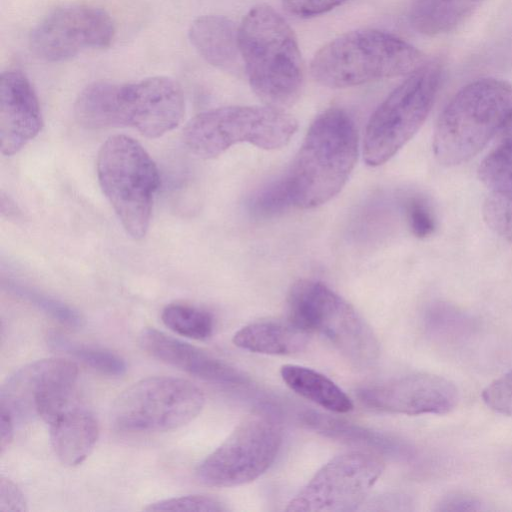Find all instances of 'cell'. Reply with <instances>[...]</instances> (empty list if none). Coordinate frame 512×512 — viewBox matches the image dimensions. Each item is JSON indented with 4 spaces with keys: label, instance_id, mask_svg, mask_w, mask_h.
I'll return each mask as SVG.
<instances>
[{
    "label": "cell",
    "instance_id": "28",
    "mask_svg": "<svg viewBox=\"0 0 512 512\" xmlns=\"http://www.w3.org/2000/svg\"><path fill=\"white\" fill-rule=\"evenodd\" d=\"M7 288L63 325L73 328L83 325L81 314L57 299L16 283H8Z\"/></svg>",
    "mask_w": 512,
    "mask_h": 512
},
{
    "label": "cell",
    "instance_id": "10",
    "mask_svg": "<svg viewBox=\"0 0 512 512\" xmlns=\"http://www.w3.org/2000/svg\"><path fill=\"white\" fill-rule=\"evenodd\" d=\"M202 391L182 378L156 376L142 379L114 401L111 421L125 432H159L177 429L202 410Z\"/></svg>",
    "mask_w": 512,
    "mask_h": 512
},
{
    "label": "cell",
    "instance_id": "37",
    "mask_svg": "<svg viewBox=\"0 0 512 512\" xmlns=\"http://www.w3.org/2000/svg\"><path fill=\"white\" fill-rule=\"evenodd\" d=\"M14 416L5 406L0 405V448L1 453L10 445L14 435Z\"/></svg>",
    "mask_w": 512,
    "mask_h": 512
},
{
    "label": "cell",
    "instance_id": "5",
    "mask_svg": "<svg viewBox=\"0 0 512 512\" xmlns=\"http://www.w3.org/2000/svg\"><path fill=\"white\" fill-rule=\"evenodd\" d=\"M512 113V85L483 78L459 90L441 112L433 137V151L445 166L475 156L500 130Z\"/></svg>",
    "mask_w": 512,
    "mask_h": 512
},
{
    "label": "cell",
    "instance_id": "1",
    "mask_svg": "<svg viewBox=\"0 0 512 512\" xmlns=\"http://www.w3.org/2000/svg\"><path fill=\"white\" fill-rule=\"evenodd\" d=\"M181 86L166 76L128 84L94 82L79 94L74 114L87 129L133 127L148 138H158L176 128L184 115Z\"/></svg>",
    "mask_w": 512,
    "mask_h": 512
},
{
    "label": "cell",
    "instance_id": "12",
    "mask_svg": "<svg viewBox=\"0 0 512 512\" xmlns=\"http://www.w3.org/2000/svg\"><path fill=\"white\" fill-rule=\"evenodd\" d=\"M384 471V462L368 451H351L324 464L288 502L286 511L357 510Z\"/></svg>",
    "mask_w": 512,
    "mask_h": 512
},
{
    "label": "cell",
    "instance_id": "25",
    "mask_svg": "<svg viewBox=\"0 0 512 512\" xmlns=\"http://www.w3.org/2000/svg\"><path fill=\"white\" fill-rule=\"evenodd\" d=\"M162 322L173 332L195 340L210 337L214 329L212 315L204 309L183 303H171L161 313Z\"/></svg>",
    "mask_w": 512,
    "mask_h": 512
},
{
    "label": "cell",
    "instance_id": "7",
    "mask_svg": "<svg viewBox=\"0 0 512 512\" xmlns=\"http://www.w3.org/2000/svg\"><path fill=\"white\" fill-rule=\"evenodd\" d=\"M297 130V121L270 106H226L191 118L183 142L195 155L211 159L238 143L273 150L285 146Z\"/></svg>",
    "mask_w": 512,
    "mask_h": 512
},
{
    "label": "cell",
    "instance_id": "18",
    "mask_svg": "<svg viewBox=\"0 0 512 512\" xmlns=\"http://www.w3.org/2000/svg\"><path fill=\"white\" fill-rule=\"evenodd\" d=\"M239 27L220 15L195 19L188 36L198 54L210 65L229 73L244 71L238 38Z\"/></svg>",
    "mask_w": 512,
    "mask_h": 512
},
{
    "label": "cell",
    "instance_id": "22",
    "mask_svg": "<svg viewBox=\"0 0 512 512\" xmlns=\"http://www.w3.org/2000/svg\"><path fill=\"white\" fill-rule=\"evenodd\" d=\"M484 0H412L410 22L425 35L449 32L464 22Z\"/></svg>",
    "mask_w": 512,
    "mask_h": 512
},
{
    "label": "cell",
    "instance_id": "19",
    "mask_svg": "<svg viewBox=\"0 0 512 512\" xmlns=\"http://www.w3.org/2000/svg\"><path fill=\"white\" fill-rule=\"evenodd\" d=\"M48 425L53 451L68 466L81 464L93 450L99 435L96 418L77 402Z\"/></svg>",
    "mask_w": 512,
    "mask_h": 512
},
{
    "label": "cell",
    "instance_id": "20",
    "mask_svg": "<svg viewBox=\"0 0 512 512\" xmlns=\"http://www.w3.org/2000/svg\"><path fill=\"white\" fill-rule=\"evenodd\" d=\"M308 334L289 320H263L238 330L233 336V343L250 352L287 355L302 351L308 344Z\"/></svg>",
    "mask_w": 512,
    "mask_h": 512
},
{
    "label": "cell",
    "instance_id": "8",
    "mask_svg": "<svg viewBox=\"0 0 512 512\" xmlns=\"http://www.w3.org/2000/svg\"><path fill=\"white\" fill-rule=\"evenodd\" d=\"M288 320L307 333H319L356 365L368 366L379 355V342L360 314L325 284L301 279L287 296Z\"/></svg>",
    "mask_w": 512,
    "mask_h": 512
},
{
    "label": "cell",
    "instance_id": "13",
    "mask_svg": "<svg viewBox=\"0 0 512 512\" xmlns=\"http://www.w3.org/2000/svg\"><path fill=\"white\" fill-rule=\"evenodd\" d=\"M78 367L63 358L42 359L10 375L1 387L0 405L15 416H38L47 424L76 403Z\"/></svg>",
    "mask_w": 512,
    "mask_h": 512
},
{
    "label": "cell",
    "instance_id": "21",
    "mask_svg": "<svg viewBox=\"0 0 512 512\" xmlns=\"http://www.w3.org/2000/svg\"><path fill=\"white\" fill-rule=\"evenodd\" d=\"M280 374L292 391L328 411L347 413L353 409L351 399L337 384L311 368L286 364Z\"/></svg>",
    "mask_w": 512,
    "mask_h": 512
},
{
    "label": "cell",
    "instance_id": "15",
    "mask_svg": "<svg viewBox=\"0 0 512 512\" xmlns=\"http://www.w3.org/2000/svg\"><path fill=\"white\" fill-rule=\"evenodd\" d=\"M360 401L371 408L405 415L445 414L459 400L457 387L435 374L417 373L363 386Z\"/></svg>",
    "mask_w": 512,
    "mask_h": 512
},
{
    "label": "cell",
    "instance_id": "23",
    "mask_svg": "<svg viewBox=\"0 0 512 512\" xmlns=\"http://www.w3.org/2000/svg\"><path fill=\"white\" fill-rule=\"evenodd\" d=\"M303 421L309 427L331 438L360 443L396 456H408L411 453L410 447L398 439L318 412H306Z\"/></svg>",
    "mask_w": 512,
    "mask_h": 512
},
{
    "label": "cell",
    "instance_id": "14",
    "mask_svg": "<svg viewBox=\"0 0 512 512\" xmlns=\"http://www.w3.org/2000/svg\"><path fill=\"white\" fill-rule=\"evenodd\" d=\"M115 37L110 15L102 8L74 4L54 10L31 32L33 53L49 62L69 60L88 49L106 48Z\"/></svg>",
    "mask_w": 512,
    "mask_h": 512
},
{
    "label": "cell",
    "instance_id": "17",
    "mask_svg": "<svg viewBox=\"0 0 512 512\" xmlns=\"http://www.w3.org/2000/svg\"><path fill=\"white\" fill-rule=\"evenodd\" d=\"M139 343L154 358L202 380L226 386H241L248 382V378L234 367L155 328L144 329Z\"/></svg>",
    "mask_w": 512,
    "mask_h": 512
},
{
    "label": "cell",
    "instance_id": "35",
    "mask_svg": "<svg viewBox=\"0 0 512 512\" xmlns=\"http://www.w3.org/2000/svg\"><path fill=\"white\" fill-rule=\"evenodd\" d=\"M483 504L480 499L463 492H452L443 496L434 508L439 512L480 511Z\"/></svg>",
    "mask_w": 512,
    "mask_h": 512
},
{
    "label": "cell",
    "instance_id": "6",
    "mask_svg": "<svg viewBox=\"0 0 512 512\" xmlns=\"http://www.w3.org/2000/svg\"><path fill=\"white\" fill-rule=\"evenodd\" d=\"M96 166L100 187L122 226L134 239L143 238L160 185L156 164L136 140L113 135L101 146Z\"/></svg>",
    "mask_w": 512,
    "mask_h": 512
},
{
    "label": "cell",
    "instance_id": "32",
    "mask_svg": "<svg viewBox=\"0 0 512 512\" xmlns=\"http://www.w3.org/2000/svg\"><path fill=\"white\" fill-rule=\"evenodd\" d=\"M406 218L409 228L417 238H427L436 229V218L428 200L414 195L405 203Z\"/></svg>",
    "mask_w": 512,
    "mask_h": 512
},
{
    "label": "cell",
    "instance_id": "33",
    "mask_svg": "<svg viewBox=\"0 0 512 512\" xmlns=\"http://www.w3.org/2000/svg\"><path fill=\"white\" fill-rule=\"evenodd\" d=\"M481 397L491 410L512 417V370L490 383Z\"/></svg>",
    "mask_w": 512,
    "mask_h": 512
},
{
    "label": "cell",
    "instance_id": "34",
    "mask_svg": "<svg viewBox=\"0 0 512 512\" xmlns=\"http://www.w3.org/2000/svg\"><path fill=\"white\" fill-rule=\"evenodd\" d=\"M347 0H282L285 9L298 17L321 15Z\"/></svg>",
    "mask_w": 512,
    "mask_h": 512
},
{
    "label": "cell",
    "instance_id": "4",
    "mask_svg": "<svg viewBox=\"0 0 512 512\" xmlns=\"http://www.w3.org/2000/svg\"><path fill=\"white\" fill-rule=\"evenodd\" d=\"M423 54L391 33L361 29L347 32L313 57L312 77L329 88H347L409 75L424 64Z\"/></svg>",
    "mask_w": 512,
    "mask_h": 512
},
{
    "label": "cell",
    "instance_id": "26",
    "mask_svg": "<svg viewBox=\"0 0 512 512\" xmlns=\"http://www.w3.org/2000/svg\"><path fill=\"white\" fill-rule=\"evenodd\" d=\"M50 344L102 374L121 376L127 370L125 360L110 350L73 343L57 334L51 335Z\"/></svg>",
    "mask_w": 512,
    "mask_h": 512
},
{
    "label": "cell",
    "instance_id": "11",
    "mask_svg": "<svg viewBox=\"0 0 512 512\" xmlns=\"http://www.w3.org/2000/svg\"><path fill=\"white\" fill-rule=\"evenodd\" d=\"M282 444L276 419L257 412L246 417L197 467V479L212 487L250 483L275 461Z\"/></svg>",
    "mask_w": 512,
    "mask_h": 512
},
{
    "label": "cell",
    "instance_id": "36",
    "mask_svg": "<svg viewBox=\"0 0 512 512\" xmlns=\"http://www.w3.org/2000/svg\"><path fill=\"white\" fill-rule=\"evenodd\" d=\"M27 501L20 488L10 479H0V511H27Z\"/></svg>",
    "mask_w": 512,
    "mask_h": 512
},
{
    "label": "cell",
    "instance_id": "2",
    "mask_svg": "<svg viewBox=\"0 0 512 512\" xmlns=\"http://www.w3.org/2000/svg\"><path fill=\"white\" fill-rule=\"evenodd\" d=\"M244 73L258 98L284 110L300 96L304 65L296 36L272 7L249 10L238 31Z\"/></svg>",
    "mask_w": 512,
    "mask_h": 512
},
{
    "label": "cell",
    "instance_id": "24",
    "mask_svg": "<svg viewBox=\"0 0 512 512\" xmlns=\"http://www.w3.org/2000/svg\"><path fill=\"white\" fill-rule=\"evenodd\" d=\"M480 180L497 193H512V113L498 131L493 149L482 160Z\"/></svg>",
    "mask_w": 512,
    "mask_h": 512
},
{
    "label": "cell",
    "instance_id": "27",
    "mask_svg": "<svg viewBox=\"0 0 512 512\" xmlns=\"http://www.w3.org/2000/svg\"><path fill=\"white\" fill-rule=\"evenodd\" d=\"M294 206L285 175L258 189L248 199V212L255 218L277 217Z\"/></svg>",
    "mask_w": 512,
    "mask_h": 512
},
{
    "label": "cell",
    "instance_id": "29",
    "mask_svg": "<svg viewBox=\"0 0 512 512\" xmlns=\"http://www.w3.org/2000/svg\"><path fill=\"white\" fill-rule=\"evenodd\" d=\"M425 325L434 336L455 339L463 336L470 326V320L455 307L445 303L433 304L426 312Z\"/></svg>",
    "mask_w": 512,
    "mask_h": 512
},
{
    "label": "cell",
    "instance_id": "3",
    "mask_svg": "<svg viewBox=\"0 0 512 512\" xmlns=\"http://www.w3.org/2000/svg\"><path fill=\"white\" fill-rule=\"evenodd\" d=\"M358 157V134L352 118L340 108L320 113L285 174L295 207L312 209L336 196Z\"/></svg>",
    "mask_w": 512,
    "mask_h": 512
},
{
    "label": "cell",
    "instance_id": "30",
    "mask_svg": "<svg viewBox=\"0 0 512 512\" xmlns=\"http://www.w3.org/2000/svg\"><path fill=\"white\" fill-rule=\"evenodd\" d=\"M482 211L487 225L512 243V193L492 192L486 198Z\"/></svg>",
    "mask_w": 512,
    "mask_h": 512
},
{
    "label": "cell",
    "instance_id": "16",
    "mask_svg": "<svg viewBox=\"0 0 512 512\" xmlns=\"http://www.w3.org/2000/svg\"><path fill=\"white\" fill-rule=\"evenodd\" d=\"M37 95L29 79L19 70L0 77L1 152L11 156L37 136L42 128Z\"/></svg>",
    "mask_w": 512,
    "mask_h": 512
},
{
    "label": "cell",
    "instance_id": "31",
    "mask_svg": "<svg viewBox=\"0 0 512 512\" xmlns=\"http://www.w3.org/2000/svg\"><path fill=\"white\" fill-rule=\"evenodd\" d=\"M146 511H203L223 512L228 508L220 500L206 495L173 497L149 504Z\"/></svg>",
    "mask_w": 512,
    "mask_h": 512
},
{
    "label": "cell",
    "instance_id": "9",
    "mask_svg": "<svg viewBox=\"0 0 512 512\" xmlns=\"http://www.w3.org/2000/svg\"><path fill=\"white\" fill-rule=\"evenodd\" d=\"M442 77L438 61L424 63L398 85L371 115L363 156L369 166L392 158L419 130L437 95Z\"/></svg>",
    "mask_w": 512,
    "mask_h": 512
}]
</instances>
